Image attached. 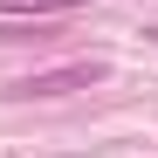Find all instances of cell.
Listing matches in <instances>:
<instances>
[{"label": "cell", "instance_id": "2", "mask_svg": "<svg viewBox=\"0 0 158 158\" xmlns=\"http://www.w3.org/2000/svg\"><path fill=\"white\" fill-rule=\"evenodd\" d=\"M76 7H83V0H0V21H7V14H76Z\"/></svg>", "mask_w": 158, "mask_h": 158}, {"label": "cell", "instance_id": "1", "mask_svg": "<svg viewBox=\"0 0 158 158\" xmlns=\"http://www.w3.org/2000/svg\"><path fill=\"white\" fill-rule=\"evenodd\" d=\"M103 62H69V69H48V76H28L21 83V96H62V89H89V83H103Z\"/></svg>", "mask_w": 158, "mask_h": 158}]
</instances>
